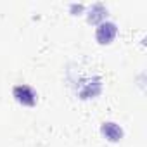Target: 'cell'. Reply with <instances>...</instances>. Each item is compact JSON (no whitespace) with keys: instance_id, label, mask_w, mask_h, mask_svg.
Segmentation results:
<instances>
[{"instance_id":"1","label":"cell","mask_w":147,"mask_h":147,"mask_svg":"<svg viewBox=\"0 0 147 147\" xmlns=\"http://www.w3.org/2000/svg\"><path fill=\"white\" fill-rule=\"evenodd\" d=\"M28 95H30V97H36V95H35V92H33L30 87L21 85V87H16V88H14V97H16L19 102L31 106V104H30V100H28Z\"/></svg>"},{"instance_id":"2","label":"cell","mask_w":147,"mask_h":147,"mask_svg":"<svg viewBox=\"0 0 147 147\" xmlns=\"http://www.w3.org/2000/svg\"><path fill=\"white\" fill-rule=\"evenodd\" d=\"M102 131H104V135H106L109 140H118V138L121 137V128L116 126L114 123H104Z\"/></svg>"}]
</instances>
